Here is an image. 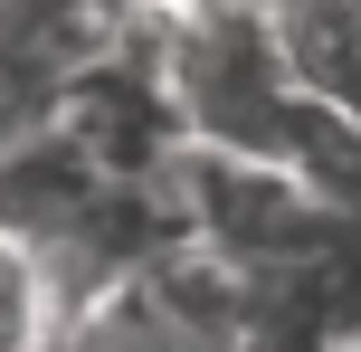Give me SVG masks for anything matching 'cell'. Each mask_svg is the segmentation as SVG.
Returning a JSON list of instances; mask_svg holds the SVG:
<instances>
[{
  "label": "cell",
  "instance_id": "cell-1",
  "mask_svg": "<svg viewBox=\"0 0 361 352\" xmlns=\"http://www.w3.org/2000/svg\"><path fill=\"white\" fill-rule=\"evenodd\" d=\"M171 200H180V219H190V238L219 248L228 267H247V277H295V267H324V257H343V248H361V219L333 210L324 190L295 162H276V152L190 143L171 162Z\"/></svg>",
  "mask_w": 361,
  "mask_h": 352
},
{
  "label": "cell",
  "instance_id": "cell-2",
  "mask_svg": "<svg viewBox=\"0 0 361 352\" xmlns=\"http://www.w3.org/2000/svg\"><path fill=\"white\" fill-rule=\"evenodd\" d=\"M105 190H114V171L95 162L67 124H57L48 143H29V152H10V162H0V229H19V238H38V248L57 257V248L95 219V200H105Z\"/></svg>",
  "mask_w": 361,
  "mask_h": 352
},
{
  "label": "cell",
  "instance_id": "cell-3",
  "mask_svg": "<svg viewBox=\"0 0 361 352\" xmlns=\"http://www.w3.org/2000/svg\"><path fill=\"white\" fill-rule=\"evenodd\" d=\"M67 105H76V67L38 29H10V19H0V162L29 152V143H48V133L67 124Z\"/></svg>",
  "mask_w": 361,
  "mask_h": 352
},
{
  "label": "cell",
  "instance_id": "cell-4",
  "mask_svg": "<svg viewBox=\"0 0 361 352\" xmlns=\"http://www.w3.org/2000/svg\"><path fill=\"white\" fill-rule=\"evenodd\" d=\"M67 277H57V257L38 238H19V229H0V352H57L67 334Z\"/></svg>",
  "mask_w": 361,
  "mask_h": 352
},
{
  "label": "cell",
  "instance_id": "cell-5",
  "mask_svg": "<svg viewBox=\"0 0 361 352\" xmlns=\"http://www.w3.org/2000/svg\"><path fill=\"white\" fill-rule=\"evenodd\" d=\"M343 352H361V334H343Z\"/></svg>",
  "mask_w": 361,
  "mask_h": 352
}]
</instances>
